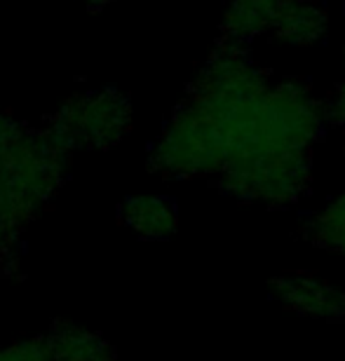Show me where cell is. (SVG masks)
<instances>
[{
  "label": "cell",
  "instance_id": "obj_2",
  "mask_svg": "<svg viewBox=\"0 0 345 361\" xmlns=\"http://www.w3.org/2000/svg\"><path fill=\"white\" fill-rule=\"evenodd\" d=\"M132 127V104L115 87L73 94L59 106L45 129L66 150H102L125 139Z\"/></svg>",
  "mask_w": 345,
  "mask_h": 361
},
{
  "label": "cell",
  "instance_id": "obj_11",
  "mask_svg": "<svg viewBox=\"0 0 345 361\" xmlns=\"http://www.w3.org/2000/svg\"><path fill=\"white\" fill-rule=\"evenodd\" d=\"M24 129H26L24 122L14 120L12 115L0 113V153H3L5 148H10L12 143L24 134Z\"/></svg>",
  "mask_w": 345,
  "mask_h": 361
},
{
  "label": "cell",
  "instance_id": "obj_7",
  "mask_svg": "<svg viewBox=\"0 0 345 361\" xmlns=\"http://www.w3.org/2000/svg\"><path fill=\"white\" fill-rule=\"evenodd\" d=\"M122 223L143 240H167L178 226L176 207L160 195H136L122 202Z\"/></svg>",
  "mask_w": 345,
  "mask_h": 361
},
{
  "label": "cell",
  "instance_id": "obj_8",
  "mask_svg": "<svg viewBox=\"0 0 345 361\" xmlns=\"http://www.w3.org/2000/svg\"><path fill=\"white\" fill-rule=\"evenodd\" d=\"M329 14L310 0H289L282 17L272 28V38L286 47H310L327 35Z\"/></svg>",
  "mask_w": 345,
  "mask_h": 361
},
{
  "label": "cell",
  "instance_id": "obj_3",
  "mask_svg": "<svg viewBox=\"0 0 345 361\" xmlns=\"http://www.w3.org/2000/svg\"><path fill=\"white\" fill-rule=\"evenodd\" d=\"M217 176L221 188L237 200L291 207L310 190L313 153H270L228 162Z\"/></svg>",
  "mask_w": 345,
  "mask_h": 361
},
{
  "label": "cell",
  "instance_id": "obj_4",
  "mask_svg": "<svg viewBox=\"0 0 345 361\" xmlns=\"http://www.w3.org/2000/svg\"><path fill=\"white\" fill-rule=\"evenodd\" d=\"M49 361H118L115 348L95 331L59 319L45 336Z\"/></svg>",
  "mask_w": 345,
  "mask_h": 361
},
{
  "label": "cell",
  "instance_id": "obj_5",
  "mask_svg": "<svg viewBox=\"0 0 345 361\" xmlns=\"http://www.w3.org/2000/svg\"><path fill=\"white\" fill-rule=\"evenodd\" d=\"M272 286L279 300L301 312L327 317V319H345V293L339 288L310 277H284L277 279Z\"/></svg>",
  "mask_w": 345,
  "mask_h": 361
},
{
  "label": "cell",
  "instance_id": "obj_9",
  "mask_svg": "<svg viewBox=\"0 0 345 361\" xmlns=\"http://www.w3.org/2000/svg\"><path fill=\"white\" fill-rule=\"evenodd\" d=\"M305 233L317 247L345 254V190L310 216Z\"/></svg>",
  "mask_w": 345,
  "mask_h": 361
},
{
  "label": "cell",
  "instance_id": "obj_13",
  "mask_svg": "<svg viewBox=\"0 0 345 361\" xmlns=\"http://www.w3.org/2000/svg\"><path fill=\"white\" fill-rule=\"evenodd\" d=\"M85 5H90V7H95V10H99V7H106L111 3V0H83Z\"/></svg>",
  "mask_w": 345,
  "mask_h": 361
},
{
  "label": "cell",
  "instance_id": "obj_10",
  "mask_svg": "<svg viewBox=\"0 0 345 361\" xmlns=\"http://www.w3.org/2000/svg\"><path fill=\"white\" fill-rule=\"evenodd\" d=\"M0 361H49L47 359V345L45 336L28 338L0 350Z\"/></svg>",
  "mask_w": 345,
  "mask_h": 361
},
{
  "label": "cell",
  "instance_id": "obj_1",
  "mask_svg": "<svg viewBox=\"0 0 345 361\" xmlns=\"http://www.w3.org/2000/svg\"><path fill=\"white\" fill-rule=\"evenodd\" d=\"M71 150L42 129L24 134L0 153V258L5 270L17 268V244L35 214L59 190L68 169Z\"/></svg>",
  "mask_w": 345,
  "mask_h": 361
},
{
  "label": "cell",
  "instance_id": "obj_12",
  "mask_svg": "<svg viewBox=\"0 0 345 361\" xmlns=\"http://www.w3.org/2000/svg\"><path fill=\"white\" fill-rule=\"evenodd\" d=\"M327 115H329V122H336V125L343 129V141H345V80L339 85L334 99L327 104Z\"/></svg>",
  "mask_w": 345,
  "mask_h": 361
},
{
  "label": "cell",
  "instance_id": "obj_6",
  "mask_svg": "<svg viewBox=\"0 0 345 361\" xmlns=\"http://www.w3.org/2000/svg\"><path fill=\"white\" fill-rule=\"evenodd\" d=\"M289 0H233L224 19V40L247 45L251 38L272 33Z\"/></svg>",
  "mask_w": 345,
  "mask_h": 361
}]
</instances>
